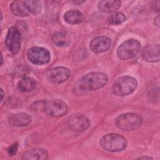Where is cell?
I'll list each match as a JSON object with an SVG mask.
<instances>
[{"label":"cell","instance_id":"1","mask_svg":"<svg viewBox=\"0 0 160 160\" xmlns=\"http://www.w3.org/2000/svg\"><path fill=\"white\" fill-rule=\"evenodd\" d=\"M108 78L104 73L92 72L84 76L76 82L73 91L77 95L86 94L104 87L108 82Z\"/></svg>","mask_w":160,"mask_h":160},{"label":"cell","instance_id":"2","mask_svg":"<svg viewBox=\"0 0 160 160\" xmlns=\"http://www.w3.org/2000/svg\"><path fill=\"white\" fill-rule=\"evenodd\" d=\"M99 144L104 150L114 152L124 150L128 142L124 137L119 134L109 133L101 138Z\"/></svg>","mask_w":160,"mask_h":160},{"label":"cell","instance_id":"3","mask_svg":"<svg viewBox=\"0 0 160 160\" xmlns=\"http://www.w3.org/2000/svg\"><path fill=\"white\" fill-rule=\"evenodd\" d=\"M138 86L137 80L129 76H122L117 79L112 87V92L118 96H124L131 94Z\"/></svg>","mask_w":160,"mask_h":160},{"label":"cell","instance_id":"4","mask_svg":"<svg viewBox=\"0 0 160 160\" xmlns=\"http://www.w3.org/2000/svg\"><path fill=\"white\" fill-rule=\"evenodd\" d=\"M142 121V118L139 114L128 112L119 115L116 119L115 123L121 130L132 131L140 128Z\"/></svg>","mask_w":160,"mask_h":160},{"label":"cell","instance_id":"5","mask_svg":"<svg viewBox=\"0 0 160 160\" xmlns=\"http://www.w3.org/2000/svg\"><path fill=\"white\" fill-rule=\"evenodd\" d=\"M141 44L134 39H128L118 48L117 55L120 59L126 60L135 57L140 51Z\"/></svg>","mask_w":160,"mask_h":160},{"label":"cell","instance_id":"6","mask_svg":"<svg viewBox=\"0 0 160 160\" xmlns=\"http://www.w3.org/2000/svg\"><path fill=\"white\" fill-rule=\"evenodd\" d=\"M68 111L66 103L59 99L45 101L43 112L53 118H59L65 115Z\"/></svg>","mask_w":160,"mask_h":160},{"label":"cell","instance_id":"7","mask_svg":"<svg viewBox=\"0 0 160 160\" xmlns=\"http://www.w3.org/2000/svg\"><path fill=\"white\" fill-rule=\"evenodd\" d=\"M27 57L30 62L36 65L48 64L51 59L49 51L41 47H32L28 52Z\"/></svg>","mask_w":160,"mask_h":160},{"label":"cell","instance_id":"8","mask_svg":"<svg viewBox=\"0 0 160 160\" xmlns=\"http://www.w3.org/2000/svg\"><path fill=\"white\" fill-rule=\"evenodd\" d=\"M5 45L9 51L13 54L18 53L21 50V36L15 27H11L8 29L5 38Z\"/></svg>","mask_w":160,"mask_h":160},{"label":"cell","instance_id":"9","mask_svg":"<svg viewBox=\"0 0 160 160\" xmlns=\"http://www.w3.org/2000/svg\"><path fill=\"white\" fill-rule=\"evenodd\" d=\"M90 121L85 116L81 114H72L67 121L68 126L73 131L81 132L89 128Z\"/></svg>","mask_w":160,"mask_h":160},{"label":"cell","instance_id":"10","mask_svg":"<svg viewBox=\"0 0 160 160\" xmlns=\"http://www.w3.org/2000/svg\"><path fill=\"white\" fill-rule=\"evenodd\" d=\"M71 76L70 70L63 66H58L49 69L47 72V78L53 84H61L66 81Z\"/></svg>","mask_w":160,"mask_h":160},{"label":"cell","instance_id":"11","mask_svg":"<svg viewBox=\"0 0 160 160\" xmlns=\"http://www.w3.org/2000/svg\"><path fill=\"white\" fill-rule=\"evenodd\" d=\"M111 41L106 36H98L91 40L89 43L90 49L96 53L103 52L111 46Z\"/></svg>","mask_w":160,"mask_h":160},{"label":"cell","instance_id":"12","mask_svg":"<svg viewBox=\"0 0 160 160\" xmlns=\"http://www.w3.org/2000/svg\"><path fill=\"white\" fill-rule=\"evenodd\" d=\"M8 121L12 126L23 127L29 125L31 122L32 118L28 113L18 112L9 116Z\"/></svg>","mask_w":160,"mask_h":160},{"label":"cell","instance_id":"13","mask_svg":"<svg viewBox=\"0 0 160 160\" xmlns=\"http://www.w3.org/2000/svg\"><path fill=\"white\" fill-rule=\"evenodd\" d=\"M159 45L158 44H149L142 51L143 59L149 62H156L159 61Z\"/></svg>","mask_w":160,"mask_h":160},{"label":"cell","instance_id":"14","mask_svg":"<svg viewBox=\"0 0 160 160\" xmlns=\"http://www.w3.org/2000/svg\"><path fill=\"white\" fill-rule=\"evenodd\" d=\"M48 153L46 149L42 148H33L24 152L22 156V159L26 160H41L46 159Z\"/></svg>","mask_w":160,"mask_h":160},{"label":"cell","instance_id":"15","mask_svg":"<svg viewBox=\"0 0 160 160\" xmlns=\"http://www.w3.org/2000/svg\"><path fill=\"white\" fill-rule=\"evenodd\" d=\"M12 13L18 17H26L29 14V11L24 1H14L10 5Z\"/></svg>","mask_w":160,"mask_h":160},{"label":"cell","instance_id":"16","mask_svg":"<svg viewBox=\"0 0 160 160\" xmlns=\"http://www.w3.org/2000/svg\"><path fill=\"white\" fill-rule=\"evenodd\" d=\"M120 1L104 0L98 2L99 9L106 13H110L116 11L121 6Z\"/></svg>","mask_w":160,"mask_h":160},{"label":"cell","instance_id":"17","mask_svg":"<svg viewBox=\"0 0 160 160\" xmlns=\"http://www.w3.org/2000/svg\"><path fill=\"white\" fill-rule=\"evenodd\" d=\"M64 21L70 24H77L82 22L84 17L82 13L78 10H70L64 14Z\"/></svg>","mask_w":160,"mask_h":160},{"label":"cell","instance_id":"18","mask_svg":"<svg viewBox=\"0 0 160 160\" xmlns=\"http://www.w3.org/2000/svg\"><path fill=\"white\" fill-rule=\"evenodd\" d=\"M53 42L59 47H66L70 44L71 40L69 34L64 31H58L52 35Z\"/></svg>","mask_w":160,"mask_h":160},{"label":"cell","instance_id":"19","mask_svg":"<svg viewBox=\"0 0 160 160\" xmlns=\"http://www.w3.org/2000/svg\"><path fill=\"white\" fill-rule=\"evenodd\" d=\"M36 87V81L34 79L27 77L22 79L18 84V89L23 92H31Z\"/></svg>","mask_w":160,"mask_h":160},{"label":"cell","instance_id":"20","mask_svg":"<svg viewBox=\"0 0 160 160\" xmlns=\"http://www.w3.org/2000/svg\"><path fill=\"white\" fill-rule=\"evenodd\" d=\"M24 2L30 13L36 15L41 12L42 10V5L39 1L28 0L24 1Z\"/></svg>","mask_w":160,"mask_h":160},{"label":"cell","instance_id":"21","mask_svg":"<svg viewBox=\"0 0 160 160\" xmlns=\"http://www.w3.org/2000/svg\"><path fill=\"white\" fill-rule=\"evenodd\" d=\"M126 19V16L119 12H114L108 18V22L112 25H119L124 22Z\"/></svg>","mask_w":160,"mask_h":160},{"label":"cell","instance_id":"22","mask_svg":"<svg viewBox=\"0 0 160 160\" xmlns=\"http://www.w3.org/2000/svg\"><path fill=\"white\" fill-rule=\"evenodd\" d=\"M44 102H45V101L42 100V101H37L33 102L31 106V108L32 111H33L34 112L43 111Z\"/></svg>","mask_w":160,"mask_h":160},{"label":"cell","instance_id":"23","mask_svg":"<svg viewBox=\"0 0 160 160\" xmlns=\"http://www.w3.org/2000/svg\"><path fill=\"white\" fill-rule=\"evenodd\" d=\"M18 142H14L12 144H11L7 149L8 153L9 156H14L18 151Z\"/></svg>","mask_w":160,"mask_h":160},{"label":"cell","instance_id":"24","mask_svg":"<svg viewBox=\"0 0 160 160\" xmlns=\"http://www.w3.org/2000/svg\"><path fill=\"white\" fill-rule=\"evenodd\" d=\"M154 22H155V24H156V26H159V16H158L155 18V19H154Z\"/></svg>","mask_w":160,"mask_h":160},{"label":"cell","instance_id":"25","mask_svg":"<svg viewBox=\"0 0 160 160\" xmlns=\"http://www.w3.org/2000/svg\"><path fill=\"white\" fill-rule=\"evenodd\" d=\"M138 159H152L151 158H150V157H140V158H139Z\"/></svg>","mask_w":160,"mask_h":160},{"label":"cell","instance_id":"26","mask_svg":"<svg viewBox=\"0 0 160 160\" xmlns=\"http://www.w3.org/2000/svg\"><path fill=\"white\" fill-rule=\"evenodd\" d=\"M1 101H2L3 97H4V92H3V90L2 89H1Z\"/></svg>","mask_w":160,"mask_h":160},{"label":"cell","instance_id":"27","mask_svg":"<svg viewBox=\"0 0 160 160\" xmlns=\"http://www.w3.org/2000/svg\"><path fill=\"white\" fill-rule=\"evenodd\" d=\"M1 64H2V61H3V59H2V54H1Z\"/></svg>","mask_w":160,"mask_h":160}]
</instances>
